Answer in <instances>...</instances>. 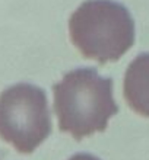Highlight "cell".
Masks as SVG:
<instances>
[{
	"instance_id": "6da1fadb",
	"label": "cell",
	"mask_w": 149,
	"mask_h": 160,
	"mask_svg": "<svg viewBox=\"0 0 149 160\" xmlns=\"http://www.w3.org/2000/svg\"><path fill=\"white\" fill-rule=\"evenodd\" d=\"M59 128L82 140L107 128L119 112L113 96V79L101 77L97 68H75L53 86Z\"/></svg>"
},
{
	"instance_id": "7a4b0ae2",
	"label": "cell",
	"mask_w": 149,
	"mask_h": 160,
	"mask_svg": "<svg viewBox=\"0 0 149 160\" xmlns=\"http://www.w3.org/2000/svg\"><path fill=\"white\" fill-rule=\"evenodd\" d=\"M73 45L99 64L123 57L135 42V21L126 6L113 0H86L69 21Z\"/></svg>"
},
{
	"instance_id": "3957f363",
	"label": "cell",
	"mask_w": 149,
	"mask_h": 160,
	"mask_svg": "<svg viewBox=\"0 0 149 160\" xmlns=\"http://www.w3.org/2000/svg\"><path fill=\"white\" fill-rule=\"evenodd\" d=\"M51 132L47 95L31 83H18L0 95V137L19 153H32Z\"/></svg>"
},
{
	"instance_id": "277c9868",
	"label": "cell",
	"mask_w": 149,
	"mask_h": 160,
	"mask_svg": "<svg viewBox=\"0 0 149 160\" xmlns=\"http://www.w3.org/2000/svg\"><path fill=\"white\" fill-rule=\"evenodd\" d=\"M124 99L135 112L149 118V52L139 54L124 74Z\"/></svg>"
},
{
	"instance_id": "5b68a950",
	"label": "cell",
	"mask_w": 149,
	"mask_h": 160,
	"mask_svg": "<svg viewBox=\"0 0 149 160\" xmlns=\"http://www.w3.org/2000/svg\"><path fill=\"white\" fill-rule=\"evenodd\" d=\"M69 160H99V159L92 156V154H88V153H77V154L72 156Z\"/></svg>"
}]
</instances>
